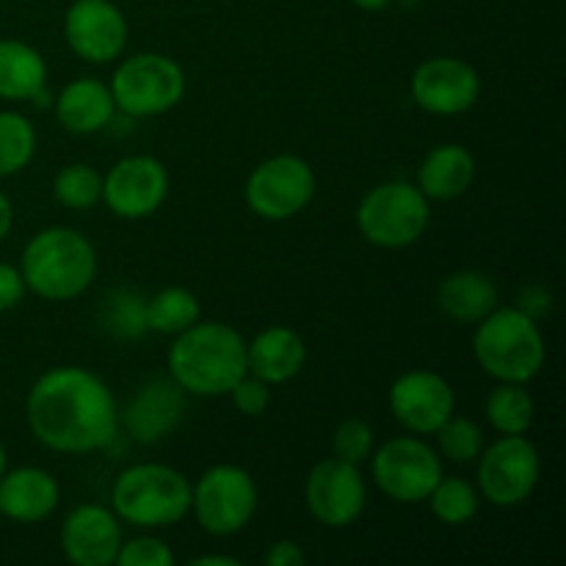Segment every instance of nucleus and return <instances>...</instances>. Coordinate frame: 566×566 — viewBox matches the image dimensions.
<instances>
[{
	"instance_id": "obj_1",
	"label": "nucleus",
	"mask_w": 566,
	"mask_h": 566,
	"mask_svg": "<svg viewBox=\"0 0 566 566\" xmlns=\"http://www.w3.org/2000/svg\"><path fill=\"white\" fill-rule=\"evenodd\" d=\"M25 420L48 451L83 457L119 440V403L103 376L59 365L39 376L25 398Z\"/></svg>"
},
{
	"instance_id": "obj_2",
	"label": "nucleus",
	"mask_w": 566,
	"mask_h": 566,
	"mask_svg": "<svg viewBox=\"0 0 566 566\" xmlns=\"http://www.w3.org/2000/svg\"><path fill=\"white\" fill-rule=\"evenodd\" d=\"M247 374V340L235 326L199 318L175 335L169 348V376L186 396H230Z\"/></svg>"
},
{
	"instance_id": "obj_3",
	"label": "nucleus",
	"mask_w": 566,
	"mask_h": 566,
	"mask_svg": "<svg viewBox=\"0 0 566 566\" xmlns=\"http://www.w3.org/2000/svg\"><path fill=\"white\" fill-rule=\"evenodd\" d=\"M97 249L72 227H48L25 243L20 274L25 287L44 302H72L97 280Z\"/></svg>"
},
{
	"instance_id": "obj_4",
	"label": "nucleus",
	"mask_w": 566,
	"mask_h": 566,
	"mask_svg": "<svg viewBox=\"0 0 566 566\" xmlns=\"http://www.w3.org/2000/svg\"><path fill=\"white\" fill-rule=\"evenodd\" d=\"M111 509L133 528H171L191 514V481L169 464H130L111 486Z\"/></svg>"
},
{
	"instance_id": "obj_5",
	"label": "nucleus",
	"mask_w": 566,
	"mask_h": 566,
	"mask_svg": "<svg viewBox=\"0 0 566 566\" xmlns=\"http://www.w3.org/2000/svg\"><path fill=\"white\" fill-rule=\"evenodd\" d=\"M473 354L492 379L528 385L545 368L547 346L539 321L525 315L520 307L497 304L475 324Z\"/></svg>"
},
{
	"instance_id": "obj_6",
	"label": "nucleus",
	"mask_w": 566,
	"mask_h": 566,
	"mask_svg": "<svg viewBox=\"0 0 566 566\" xmlns=\"http://www.w3.org/2000/svg\"><path fill=\"white\" fill-rule=\"evenodd\" d=\"M431 202L415 182L387 180L370 188L357 208V230L379 249H407L429 230Z\"/></svg>"
},
{
	"instance_id": "obj_7",
	"label": "nucleus",
	"mask_w": 566,
	"mask_h": 566,
	"mask_svg": "<svg viewBox=\"0 0 566 566\" xmlns=\"http://www.w3.org/2000/svg\"><path fill=\"white\" fill-rule=\"evenodd\" d=\"M116 111L130 119L169 114L186 94V72L164 53H136L122 59L108 83Z\"/></svg>"
},
{
	"instance_id": "obj_8",
	"label": "nucleus",
	"mask_w": 566,
	"mask_h": 566,
	"mask_svg": "<svg viewBox=\"0 0 566 566\" xmlns=\"http://www.w3.org/2000/svg\"><path fill=\"white\" fill-rule=\"evenodd\" d=\"M258 481L238 464H213L191 486V512L202 531L235 536L258 514Z\"/></svg>"
},
{
	"instance_id": "obj_9",
	"label": "nucleus",
	"mask_w": 566,
	"mask_h": 566,
	"mask_svg": "<svg viewBox=\"0 0 566 566\" xmlns=\"http://www.w3.org/2000/svg\"><path fill=\"white\" fill-rule=\"evenodd\" d=\"M370 475L381 495L409 506L423 503L431 495L437 481L442 479V459L423 437H392L379 451L370 453Z\"/></svg>"
},
{
	"instance_id": "obj_10",
	"label": "nucleus",
	"mask_w": 566,
	"mask_h": 566,
	"mask_svg": "<svg viewBox=\"0 0 566 566\" xmlns=\"http://www.w3.org/2000/svg\"><path fill=\"white\" fill-rule=\"evenodd\" d=\"M542 475V457L525 434H501L479 453V492L492 506H523Z\"/></svg>"
},
{
	"instance_id": "obj_11",
	"label": "nucleus",
	"mask_w": 566,
	"mask_h": 566,
	"mask_svg": "<svg viewBox=\"0 0 566 566\" xmlns=\"http://www.w3.org/2000/svg\"><path fill=\"white\" fill-rule=\"evenodd\" d=\"M315 188L318 180L313 166L298 155L285 153L254 166L252 175L247 177L243 197L249 210L260 219L287 221L313 202Z\"/></svg>"
},
{
	"instance_id": "obj_12",
	"label": "nucleus",
	"mask_w": 566,
	"mask_h": 566,
	"mask_svg": "<svg viewBox=\"0 0 566 566\" xmlns=\"http://www.w3.org/2000/svg\"><path fill=\"white\" fill-rule=\"evenodd\" d=\"M304 501L315 523L324 528H348L368 506V484L359 464L329 457L321 459L307 475Z\"/></svg>"
},
{
	"instance_id": "obj_13",
	"label": "nucleus",
	"mask_w": 566,
	"mask_h": 566,
	"mask_svg": "<svg viewBox=\"0 0 566 566\" xmlns=\"http://www.w3.org/2000/svg\"><path fill=\"white\" fill-rule=\"evenodd\" d=\"M169 169L153 155H127L103 177V202L116 219L138 221L158 213L169 197Z\"/></svg>"
},
{
	"instance_id": "obj_14",
	"label": "nucleus",
	"mask_w": 566,
	"mask_h": 566,
	"mask_svg": "<svg viewBox=\"0 0 566 566\" xmlns=\"http://www.w3.org/2000/svg\"><path fill=\"white\" fill-rule=\"evenodd\" d=\"M387 403L409 434L431 437L457 412V390L434 370H407L390 385Z\"/></svg>"
},
{
	"instance_id": "obj_15",
	"label": "nucleus",
	"mask_w": 566,
	"mask_h": 566,
	"mask_svg": "<svg viewBox=\"0 0 566 566\" xmlns=\"http://www.w3.org/2000/svg\"><path fill=\"white\" fill-rule=\"evenodd\" d=\"M125 14L111 0H75L64 14V39L86 64H114L127 48Z\"/></svg>"
},
{
	"instance_id": "obj_16",
	"label": "nucleus",
	"mask_w": 566,
	"mask_h": 566,
	"mask_svg": "<svg viewBox=\"0 0 566 566\" xmlns=\"http://www.w3.org/2000/svg\"><path fill=\"white\" fill-rule=\"evenodd\" d=\"M409 92L426 114L459 116L479 103L481 75L470 61L437 55L412 72Z\"/></svg>"
},
{
	"instance_id": "obj_17",
	"label": "nucleus",
	"mask_w": 566,
	"mask_h": 566,
	"mask_svg": "<svg viewBox=\"0 0 566 566\" xmlns=\"http://www.w3.org/2000/svg\"><path fill=\"white\" fill-rule=\"evenodd\" d=\"M186 415V390L171 376H155L136 387L119 409V429L138 446H155L180 426Z\"/></svg>"
},
{
	"instance_id": "obj_18",
	"label": "nucleus",
	"mask_w": 566,
	"mask_h": 566,
	"mask_svg": "<svg viewBox=\"0 0 566 566\" xmlns=\"http://www.w3.org/2000/svg\"><path fill=\"white\" fill-rule=\"evenodd\" d=\"M122 542V520L99 503H81L61 523V551L75 566L116 564Z\"/></svg>"
},
{
	"instance_id": "obj_19",
	"label": "nucleus",
	"mask_w": 566,
	"mask_h": 566,
	"mask_svg": "<svg viewBox=\"0 0 566 566\" xmlns=\"http://www.w3.org/2000/svg\"><path fill=\"white\" fill-rule=\"evenodd\" d=\"M61 486L42 468H17L0 475V517L11 523H42L59 509Z\"/></svg>"
},
{
	"instance_id": "obj_20",
	"label": "nucleus",
	"mask_w": 566,
	"mask_h": 566,
	"mask_svg": "<svg viewBox=\"0 0 566 566\" xmlns=\"http://www.w3.org/2000/svg\"><path fill=\"white\" fill-rule=\"evenodd\" d=\"M304 363H307V346L291 326H269L247 343V370L271 387L296 379Z\"/></svg>"
},
{
	"instance_id": "obj_21",
	"label": "nucleus",
	"mask_w": 566,
	"mask_h": 566,
	"mask_svg": "<svg viewBox=\"0 0 566 566\" xmlns=\"http://www.w3.org/2000/svg\"><path fill=\"white\" fill-rule=\"evenodd\" d=\"M59 125L75 136H92L114 122L116 105L108 83L99 77H75L53 99Z\"/></svg>"
},
{
	"instance_id": "obj_22",
	"label": "nucleus",
	"mask_w": 566,
	"mask_h": 566,
	"mask_svg": "<svg viewBox=\"0 0 566 566\" xmlns=\"http://www.w3.org/2000/svg\"><path fill=\"white\" fill-rule=\"evenodd\" d=\"M473 153L462 144H440L429 149L418 166V182L415 186L426 193L429 202H451L464 197L475 180Z\"/></svg>"
},
{
	"instance_id": "obj_23",
	"label": "nucleus",
	"mask_w": 566,
	"mask_h": 566,
	"mask_svg": "<svg viewBox=\"0 0 566 566\" xmlns=\"http://www.w3.org/2000/svg\"><path fill=\"white\" fill-rule=\"evenodd\" d=\"M437 307L457 324H479L497 307V285L484 271H453L437 287Z\"/></svg>"
},
{
	"instance_id": "obj_24",
	"label": "nucleus",
	"mask_w": 566,
	"mask_h": 566,
	"mask_svg": "<svg viewBox=\"0 0 566 566\" xmlns=\"http://www.w3.org/2000/svg\"><path fill=\"white\" fill-rule=\"evenodd\" d=\"M48 86V64L42 53L20 39H0V99L25 103Z\"/></svg>"
},
{
	"instance_id": "obj_25",
	"label": "nucleus",
	"mask_w": 566,
	"mask_h": 566,
	"mask_svg": "<svg viewBox=\"0 0 566 566\" xmlns=\"http://www.w3.org/2000/svg\"><path fill=\"white\" fill-rule=\"evenodd\" d=\"M199 318H202V307L188 287L171 285L147 298V329L158 335H180Z\"/></svg>"
},
{
	"instance_id": "obj_26",
	"label": "nucleus",
	"mask_w": 566,
	"mask_h": 566,
	"mask_svg": "<svg viewBox=\"0 0 566 566\" xmlns=\"http://www.w3.org/2000/svg\"><path fill=\"white\" fill-rule=\"evenodd\" d=\"M536 403L525 385L497 381L495 390L486 398V418L497 434H528L534 426Z\"/></svg>"
},
{
	"instance_id": "obj_27",
	"label": "nucleus",
	"mask_w": 566,
	"mask_h": 566,
	"mask_svg": "<svg viewBox=\"0 0 566 566\" xmlns=\"http://www.w3.org/2000/svg\"><path fill=\"white\" fill-rule=\"evenodd\" d=\"M426 503H429L431 514H434L442 525L459 528V525H468L470 520L479 514L481 492L473 481L442 473V479L437 481V486L431 490V495L426 497Z\"/></svg>"
},
{
	"instance_id": "obj_28",
	"label": "nucleus",
	"mask_w": 566,
	"mask_h": 566,
	"mask_svg": "<svg viewBox=\"0 0 566 566\" xmlns=\"http://www.w3.org/2000/svg\"><path fill=\"white\" fill-rule=\"evenodd\" d=\"M36 155V127L20 111H0V177L20 175Z\"/></svg>"
},
{
	"instance_id": "obj_29",
	"label": "nucleus",
	"mask_w": 566,
	"mask_h": 566,
	"mask_svg": "<svg viewBox=\"0 0 566 566\" xmlns=\"http://www.w3.org/2000/svg\"><path fill=\"white\" fill-rule=\"evenodd\" d=\"M105 329L122 340H136L147 332V298L130 287H116L103 302Z\"/></svg>"
},
{
	"instance_id": "obj_30",
	"label": "nucleus",
	"mask_w": 566,
	"mask_h": 566,
	"mask_svg": "<svg viewBox=\"0 0 566 566\" xmlns=\"http://www.w3.org/2000/svg\"><path fill=\"white\" fill-rule=\"evenodd\" d=\"M53 197L66 210H88L103 202V175L88 164H70L55 175Z\"/></svg>"
},
{
	"instance_id": "obj_31",
	"label": "nucleus",
	"mask_w": 566,
	"mask_h": 566,
	"mask_svg": "<svg viewBox=\"0 0 566 566\" xmlns=\"http://www.w3.org/2000/svg\"><path fill=\"white\" fill-rule=\"evenodd\" d=\"M431 437H437V453L446 457L448 462H475L479 453L484 451V431H481V426L457 412H453Z\"/></svg>"
},
{
	"instance_id": "obj_32",
	"label": "nucleus",
	"mask_w": 566,
	"mask_h": 566,
	"mask_svg": "<svg viewBox=\"0 0 566 566\" xmlns=\"http://www.w3.org/2000/svg\"><path fill=\"white\" fill-rule=\"evenodd\" d=\"M332 453L343 462L365 464L374 453V429L363 418H346L332 434Z\"/></svg>"
},
{
	"instance_id": "obj_33",
	"label": "nucleus",
	"mask_w": 566,
	"mask_h": 566,
	"mask_svg": "<svg viewBox=\"0 0 566 566\" xmlns=\"http://www.w3.org/2000/svg\"><path fill=\"white\" fill-rule=\"evenodd\" d=\"M119 566H171L175 564V553L158 536H136L130 542H122L119 556H116Z\"/></svg>"
},
{
	"instance_id": "obj_34",
	"label": "nucleus",
	"mask_w": 566,
	"mask_h": 566,
	"mask_svg": "<svg viewBox=\"0 0 566 566\" xmlns=\"http://www.w3.org/2000/svg\"><path fill=\"white\" fill-rule=\"evenodd\" d=\"M230 396L238 412L247 415V418H260V415H265V409L271 407V385H265V381H260L258 376L252 374L243 376V379L232 387Z\"/></svg>"
},
{
	"instance_id": "obj_35",
	"label": "nucleus",
	"mask_w": 566,
	"mask_h": 566,
	"mask_svg": "<svg viewBox=\"0 0 566 566\" xmlns=\"http://www.w3.org/2000/svg\"><path fill=\"white\" fill-rule=\"evenodd\" d=\"M25 280H22L20 269L11 263H0V313H9L25 296Z\"/></svg>"
},
{
	"instance_id": "obj_36",
	"label": "nucleus",
	"mask_w": 566,
	"mask_h": 566,
	"mask_svg": "<svg viewBox=\"0 0 566 566\" xmlns=\"http://www.w3.org/2000/svg\"><path fill=\"white\" fill-rule=\"evenodd\" d=\"M265 566H304L307 556L293 539H280L265 551Z\"/></svg>"
},
{
	"instance_id": "obj_37",
	"label": "nucleus",
	"mask_w": 566,
	"mask_h": 566,
	"mask_svg": "<svg viewBox=\"0 0 566 566\" xmlns=\"http://www.w3.org/2000/svg\"><path fill=\"white\" fill-rule=\"evenodd\" d=\"M520 310H523L525 315H531V318L534 321H539L542 315H547L551 313V307H553V298H551V293L545 291V287H528V291H523L520 293V304H517Z\"/></svg>"
},
{
	"instance_id": "obj_38",
	"label": "nucleus",
	"mask_w": 566,
	"mask_h": 566,
	"mask_svg": "<svg viewBox=\"0 0 566 566\" xmlns=\"http://www.w3.org/2000/svg\"><path fill=\"white\" fill-rule=\"evenodd\" d=\"M11 227H14V205H11V199L0 191V241H6Z\"/></svg>"
},
{
	"instance_id": "obj_39",
	"label": "nucleus",
	"mask_w": 566,
	"mask_h": 566,
	"mask_svg": "<svg viewBox=\"0 0 566 566\" xmlns=\"http://www.w3.org/2000/svg\"><path fill=\"white\" fill-rule=\"evenodd\" d=\"M193 566H241L235 556H216V553H208V556L191 558Z\"/></svg>"
},
{
	"instance_id": "obj_40",
	"label": "nucleus",
	"mask_w": 566,
	"mask_h": 566,
	"mask_svg": "<svg viewBox=\"0 0 566 566\" xmlns=\"http://www.w3.org/2000/svg\"><path fill=\"white\" fill-rule=\"evenodd\" d=\"M352 3L363 11H381L385 6H390V0H352Z\"/></svg>"
},
{
	"instance_id": "obj_41",
	"label": "nucleus",
	"mask_w": 566,
	"mask_h": 566,
	"mask_svg": "<svg viewBox=\"0 0 566 566\" xmlns=\"http://www.w3.org/2000/svg\"><path fill=\"white\" fill-rule=\"evenodd\" d=\"M6 473V448H3V442H0V475Z\"/></svg>"
}]
</instances>
